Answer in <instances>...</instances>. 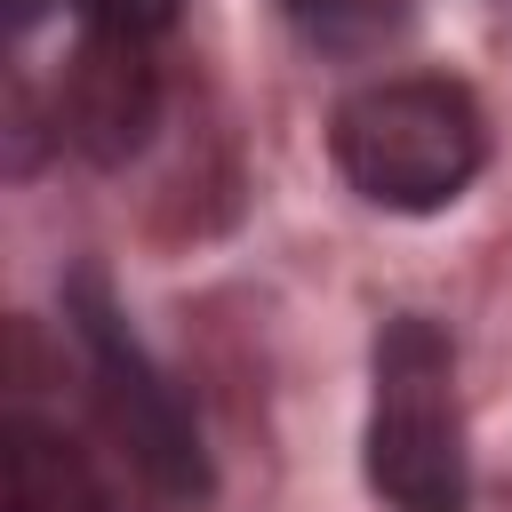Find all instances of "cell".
<instances>
[{
  "instance_id": "6da1fadb",
  "label": "cell",
  "mask_w": 512,
  "mask_h": 512,
  "mask_svg": "<svg viewBox=\"0 0 512 512\" xmlns=\"http://www.w3.org/2000/svg\"><path fill=\"white\" fill-rule=\"evenodd\" d=\"M336 176L384 216H432L472 192L488 168V112L464 80L440 72H384L328 112Z\"/></svg>"
},
{
  "instance_id": "7a4b0ae2",
  "label": "cell",
  "mask_w": 512,
  "mask_h": 512,
  "mask_svg": "<svg viewBox=\"0 0 512 512\" xmlns=\"http://www.w3.org/2000/svg\"><path fill=\"white\" fill-rule=\"evenodd\" d=\"M368 488L392 512H464L472 504V456H464V416H456V352L424 312H400L376 336Z\"/></svg>"
},
{
  "instance_id": "3957f363",
  "label": "cell",
  "mask_w": 512,
  "mask_h": 512,
  "mask_svg": "<svg viewBox=\"0 0 512 512\" xmlns=\"http://www.w3.org/2000/svg\"><path fill=\"white\" fill-rule=\"evenodd\" d=\"M64 320L80 336V360L96 376V400L120 432V448L136 456V472L160 496H208V448H200V416L184 408L176 376L152 360V344L128 328V312L112 304L104 272H72L64 280Z\"/></svg>"
},
{
  "instance_id": "277c9868",
  "label": "cell",
  "mask_w": 512,
  "mask_h": 512,
  "mask_svg": "<svg viewBox=\"0 0 512 512\" xmlns=\"http://www.w3.org/2000/svg\"><path fill=\"white\" fill-rule=\"evenodd\" d=\"M160 128V64L152 40H120V32H80L64 80H56V136L96 160L120 168L152 144Z\"/></svg>"
},
{
  "instance_id": "5b68a950",
  "label": "cell",
  "mask_w": 512,
  "mask_h": 512,
  "mask_svg": "<svg viewBox=\"0 0 512 512\" xmlns=\"http://www.w3.org/2000/svg\"><path fill=\"white\" fill-rule=\"evenodd\" d=\"M0 488H8V512H104L88 456L40 416H8V480Z\"/></svg>"
},
{
  "instance_id": "8992f818",
  "label": "cell",
  "mask_w": 512,
  "mask_h": 512,
  "mask_svg": "<svg viewBox=\"0 0 512 512\" xmlns=\"http://www.w3.org/2000/svg\"><path fill=\"white\" fill-rule=\"evenodd\" d=\"M288 8V24L312 40V48H328V56H360V48H376V40H392L400 32V0H280Z\"/></svg>"
},
{
  "instance_id": "52a82bcc",
  "label": "cell",
  "mask_w": 512,
  "mask_h": 512,
  "mask_svg": "<svg viewBox=\"0 0 512 512\" xmlns=\"http://www.w3.org/2000/svg\"><path fill=\"white\" fill-rule=\"evenodd\" d=\"M48 8H64L80 32H120V40H160L184 16V0H8V24L32 32Z\"/></svg>"
}]
</instances>
